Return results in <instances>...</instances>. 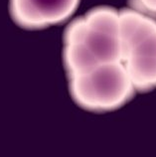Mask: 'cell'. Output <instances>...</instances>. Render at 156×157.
Listing matches in <instances>:
<instances>
[{
	"instance_id": "6da1fadb",
	"label": "cell",
	"mask_w": 156,
	"mask_h": 157,
	"mask_svg": "<svg viewBox=\"0 0 156 157\" xmlns=\"http://www.w3.org/2000/svg\"><path fill=\"white\" fill-rule=\"evenodd\" d=\"M64 60L70 78L121 62L120 11L101 6L73 22L66 33Z\"/></svg>"
},
{
	"instance_id": "7a4b0ae2",
	"label": "cell",
	"mask_w": 156,
	"mask_h": 157,
	"mask_svg": "<svg viewBox=\"0 0 156 157\" xmlns=\"http://www.w3.org/2000/svg\"><path fill=\"white\" fill-rule=\"evenodd\" d=\"M121 63L134 89H156V19L132 8L120 11Z\"/></svg>"
},
{
	"instance_id": "3957f363",
	"label": "cell",
	"mask_w": 156,
	"mask_h": 157,
	"mask_svg": "<svg viewBox=\"0 0 156 157\" xmlns=\"http://www.w3.org/2000/svg\"><path fill=\"white\" fill-rule=\"evenodd\" d=\"M70 86L77 104L94 113L120 109L136 93L121 62L104 64L71 77Z\"/></svg>"
},
{
	"instance_id": "277c9868",
	"label": "cell",
	"mask_w": 156,
	"mask_h": 157,
	"mask_svg": "<svg viewBox=\"0 0 156 157\" xmlns=\"http://www.w3.org/2000/svg\"><path fill=\"white\" fill-rule=\"evenodd\" d=\"M79 3L80 0H10V8L19 25L40 29L65 21Z\"/></svg>"
},
{
	"instance_id": "5b68a950",
	"label": "cell",
	"mask_w": 156,
	"mask_h": 157,
	"mask_svg": "<svg viewBox=\"0 0 156 157\" xmlns=\"http://www.w3.org/2000/svg\"><path fill=\"white\" fill-rule=\"evenodd\" d=\"M130 8L156 19V0H129Z\"/></svg>"
}]
</instances>
